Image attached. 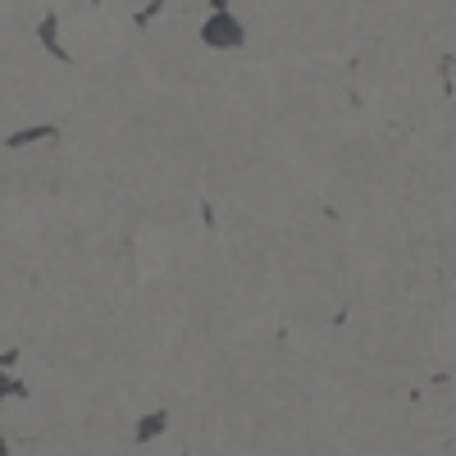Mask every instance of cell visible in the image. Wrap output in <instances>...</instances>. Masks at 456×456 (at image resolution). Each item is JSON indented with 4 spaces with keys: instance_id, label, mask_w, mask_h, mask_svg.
<instances>
[{
    "instance_id": "7a4b0ae2",
    "label": "cell",
    "mask_w": 456,
    "mask_h": 456,
    "mask_svg": "<svg viewBox=\"0 0 456 456\" xmlns=\"http://www.w3.org/2000/svg\"><path fill=\"white\" fill-rule=\"evenodd\" d=\"M42 42H46V51H55V55H60V32H55V19H42Z\"/></svg>"
},
{
    "instance_id": "3957f363",
    "label": "cell",
    "mask_w": 456,
    "mask_h": 456,
    "mask_svg": "<svg viewBox=\"0 0 456 456\" xmlns=\"http://www.w3.org/2000/svg\"><path fill=\"white\" fill-rule=\"evenodd\" d=\"M37 137H51V128H28V133H14V137H10V146H28V142H37Z\"/></svg>"
},
{
    "instance_id": "277c9868",
    "label": "cell",
    "mask_w": 456,
    "mask_h": 456,
    "mask_svg": "<svg viewBox=\"0 0 456 456\" xmlns=\"http://www.w3.org/2000/svg\"><path fill=\"white\" fill-rule=\"evenodd\" d=\"M0 456H10V452H5V447H0Z\"/></svg>"
},
{
    "instance_id": "6da1fadb",
    "label": "cell",
    "mask_w": 456,
    "mask_h": 456,
    "mask_svg": "<svg viewBox=\"0 0 456 456\" xmlns=\"http://www.w3.org/2000/svg\"><path fill=\"white\" fill-rule=\"evenodd\" d=\"M14 393H23V384H19L14 374H5V365H0V402H5V397H14Z\"/></svg>"
}]
</instances>
